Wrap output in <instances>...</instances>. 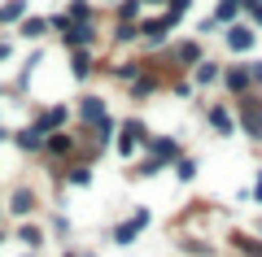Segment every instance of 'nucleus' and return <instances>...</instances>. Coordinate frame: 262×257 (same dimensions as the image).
<instances>
[{
	"mask_svg": "<svg viewBox=\"0 0 262 257\" xmlns=\"http://www.w3.org/2000/svg\"><path fill=\"white\" fill-rule=\"evenodd\" d=\"M241 127H245L249 139H262V101L249 96V92L241 96Z\"/></svg>",
	"mask_w": 262,
	"mask_h": 257,
	"instance_id": "f257e3e1",
	"label": "nucleus"
},
{
	"mask_svg": "<svg viewBox=\"0 0 262 257\" xmlns=\"http://www.w3.org/2000/svg\"><path fill=\"white\" fill-rule=\"evenodd\" d=\"M144 227H149V209H140V214H131L127 222H118V227H114V244H131V240L140 236Z\"/></svg>",
	"mask_w": 262,
	"mask_h": 257,
	"instance_id": "f03ea898",
	"label": "nucleus"
},
{
	"mask_svg": "<svg viewBox=\"0 0 262 257\" xmlns=\"http://www.w3.org/2000/svg\"><path fill=\"white\" fill-rule=\"evenodd\" d=\"M223 87H227L232 96H245V92L253 87V74H249V65H227V70H223Z\"/></svg>",
	"mask_w": 262,
	"mask_h": 257,
	"instance_id": "7ed1b4c3",
	"label": "nucleus"
},
{
	"mask_svg": "<svg viewBox=\"0 0 262 257\" xmlns=\"http://www.w3.org/2000/svg\"><path fill=\"white\" fill-rule=\"evenodd\" d=\"M223 39H227V48H232V53H249V48L258 44V31H253V27H241V22H232Z\"/></svg>",
	"mask_w": 262,
	"mask_h": 257,
	"instance_id": "20e7f679",
	"label": "nucleus"
},
{
	"mask_svg": "<svg viewBox=\"0 0 262 257\" xmlns=\"http://www.w3.org/2000/svg\"><path fill=\"white\" fill-rule=\"evenodd\" d=\"M175 22H179V18H175V13L166 9L162 18H149V22H140V35L149 39V44H162V39H166V31L175 27Z\"/></svg>",
	"mask_w": 262,
	"mask_h": 257,
	"instance_id": "39448f33",
	"label": "nucleus"
},
{
	"mask_svg": "<svg viewBox=\"0 0 262 257\" xmlns=\"http://www.w3.org/2000/svg\"><path fill=\"white\" fill-rule=\"evenodd\" d=\"M79 122H83V127H101L105 122V105H101V96H83V101H79Z\"/></svg>",
	"mask_w": 262,
	"mask_h": 257,
	"instance_id": "423d86ee",
	"label": "nucleus"
},
{
	"mask_svg": "<svg viewBox=\"0 0 262 257\" xmlns=\"http://www.w3.org/2000/svg\"><path fill=\"white\" fill-rule=\"evenodd\" d=\"M44 153H53V157H70V153H75V135H66V131H48Z\"/></svg>",
	"mask_w": 262,
	"mask_h": 257,
	"instance_id": "0eeeda50",
	"label": "nucleus"
},
{
	"mask_svg": "<svg viewBox=\"0 0 262 257\" xmlns=\"http://www.w3.org/2000/svg\"><path fill=\"white\" fill-rule=\"evenodd\" d=\"M61 39L70 48H88L92 44V22H70V31H61Z\"/></svg>",
	"mask_w": 262,
	"mask_h": 257,
	"instance_id": "6e6552de",
	"label": "nucleus"
},
{
	"mask_svg": "<svg viewBox=\"0 0 262 257\" xmlns=\"http://www.w3.org/2000/svg\"><path fill=\"white\" fill-rule=\"evenodd\" d=\"M92 53H88V48H70V74H75V79H88V74H92Z\"/></svg>",
	"mask_w": 262,
	"mask_h": 257,
	"instance_id": "1a4fd4ad",
	"label": "nucleus"
},
{
	"mask_svg": "<svg viewBox=\"0 0 262 257\" xmlns=\"http://www.w3.org/2000/svg\"><path fill=\"white\" fill-rule=\"evenodd\" d=\"M210 127H214L219 135H232V131H236V118L223 109V105H210Z\"/></svg>",
	"mask_w": 262,
	"mask_h": 257,
	"instance_id": "9d476101",
	"label": "nucleus"
},
{
	"mask_svg": "<svg viewBox=\"0 0 262 257\" xmlns=\"http://www.w3.org/2000/svg\"><path fill=\"white\" fill-rule=\"evenodd\" d=\"M9 209H13V214H31V209H35V192H31V188H13Z\"/></svg>",
	"mask_w": 262,
	"mask_h": 257,
	"instance_id": "9b49d317",
	"label": "nucleus"
},
{
	"mask_svg": "<svg viewBox=\"0 0 262 257\" xmlns=\"http://www.w3.org/2000/svg\"><path fill=\"white\" fill-rule=\"evenodd\" d=\"M66 118H70V109L53 105V109H44V113H39V122H35V127H39V131H57V127H61Z\"/></svg>",
	"mask_w": 262,
	"mask_h": 257,
	"instance_id": "f8f14e48",
	"label": "nucleus"
},
{
	"mask_svg": "<svg viewBox=\"0 0 262 257\" xmlns=\"http://www.w3.org/2000/svg\"><path fill=\"white\" fill-rule=\"evenodd\" d=\"M18 148H27V153H35V148H44V131L39 127H27V131H18Z\"/></svg>",
	"mask_w": 262,
	"mask_h": 257,
	"instance_id": "ddd939ff",
	"label": "nucleus"
},
{
	"mask_svg": "<svg viewBox=\"0 0 262 257\" xmlns=\"http://www.w3.org/2000/svg\"><path fill=\"white\" fill-rule=\"evenodd\" d=\"M232 244L241 248L245 257H262V240H253V236H245V231H232Z\"/></svg>",
	"mask_w": 262,
	"mask_h": 257,
	"instance_id": "4468645a",
	"label": "nucleus"
},
{
	"mask_svg": "<svg viewBox=\"0 0 262 257\" xmlns=\"http://www.w3.org/2000/svg\"><path fill=\"white\" fill-rule=\"evenodd\" d=\"M153 157H162V161H179V144H175L170 135L153 139Z\"/></svg>",
	"mask_w": 262,
	"mask_h": 257,
	"instance_id": "2eb2a0df",
	"label": "nucleus"
},
{
	"mask_svg": "<svg viewBox=\"0 0 262 257\" xmlns=\"http://www.w3.org/2000/svg\"><path fill=\"white\" fill-rule=\"evenodd\" d=\"M136 35H140V22H118L114 27V44H131Z\"/></svg>",
	"mask_w": 262,
	"mask_h": 257,
	"instance_id": "dca6fc26",
	"label": "nucleus"
},
{
	"mask_svg": "<svg viewBox=\"0 0 262 257\" xmlns=\"http://www.w3.org/2000/svg\"><path fill=\"white\" fill-rule=\"evenodd\" d=\"M241 9H245V0H219L214 18H219V22H232V18H236V13H241Z\"/></svg>",
	"mask_w": 262,
	"mask_h": 257,
	"instance_id": "f3484780",
	"label": "nucleus"
},
{
	"mask_svg": "<svg viewBox=\"0 0 262 257\" xmlns=\"http://www.w3.org/2000/svg\"><path fill=\"white\" fill-rule=\"evenodd\" d=\"M27 13V0H9V5H0V22H18Z\"/></svg>",
	"mask_w": 262,
	"mask_h": 257,
	"instance_id": "a211bd4d",
	"label": "nucleus"
},
{
	"mask_svg": "<svg viewBox=\"0 0 262 257\" xmlns=\"http://www.w3.org/2000/svg\"><path fill=\"white\" fill-rule=\"evenodd\" d=\"M162 166H166V161H162V157H149V161H140V166H136V170H131V175H136V179H153V175H158V170H162Z\"/></svg>",
	"mask_w": 262,
	"mask_h": 257,
	"instance_id": "6ab92c4d",
	"label": "nucleus"
},
{
	"mask_svg": "<svg viewBox=\"0 0 262 257\" xmlns=\"http://www.w3.org/2000/svg\"><path fill=\"white\" fill-rule=\"evenodd\" d=\"M70 183H75V188H88V183H92V166H70Z\"/></svg>",
	"mask_w": 262,
	"mask_h": 257,
	"instance_id": "aec40b11",
	"label": "nucleus"
},
{
	"mask_svg": "<svg viewBox=\"0 0 262 257\" xmlns=\"http://www.w3.org/2000/svg\"><path fill=\"white\" fill-rule=\"evenodd\" d=\"M140 70H144V61H122V65H114V79H140Z\"/></svg>",
	"mask_w": 262,
	"mask_h": 257,
	"instance_id": "412c9836",
	"label": "nucleus"
},
{
	"mask_svg": "<svg viewBox=\"0 0 262 257\" xmlns=\"http://www.w3.org/2000/svg\"><path fill=\"white\" fill-rule=\"evenodd\" d=\"M175 61H184V65H188V61H201V48L188 39V44H179V48H175Z\"/></svg>",
	"mask_w": 262,
	"mask_h": 257,
	"instance_id": "4be33fe9",
	"label": "nucleus"
},
{
	"mask_svg": "<svg viewBox=\"0 0 262 257\" xmlns=\"http://www.w3.org/2000/svg\"><path fill=\"white\" fill-rule=\"evenodd\" d=\"M219 79V61H196V83H214Z\"/></svg>",
	"mask_w": 262,
	"mask_h": 257,
	"instance_id": "5701e85b",
	"label": "nucleus"
},
{
	"mask_svg": "<svg viewBox=\"0 0 262 257\" xmlns=\"http://www.w3.org/2000/svg\"><path fill=\"white\" fill-rule=\"evenodd\" d=\"M44 31H48V22H44V18H27V22H22V35H27V39H39Z\"/></svg>",
	"mask_w": 262,
	"mask_h": 257,
	"instance_id": "b1692460",
	"label": "nucleus"
},
{
	"mask_svg": "<svg viewBox=\"0 0 262 257\" xmlns=\"http://www.w3.org/2000/svg\"><path fill=\"white\" fill-rule=\"evenodd\" d=\"M175 175H179V183H188V179L196 175V161H192V157H179V161H175Z\"/></svg>",
	"mask_w": 262,
	"mask_h": 257,
	"instance_id": "393cba45",
	"label": "nucleus"
},
{
	"mask_svg": "<svg viewBox=\"0 0 262 257\" xmlns=\"http://www.w3.org/2000/svg\"><path fill=\"white\" fill-rule=\"evenodd\" d=\"M149 92H158V74H140L136 79V96H149Z\"/></svg>",
	"mask_w": 262,
	"mask_h": 257,
	"instance_id": "a878e982",
	"label": "nucleus"
},
{
	"mask_svg": "<svg viewBox=\"0 0 262 257\" xmlns=\"http://www.w3.org/2000/svg\"><path fill=\"white\" fill-rule=\"evenodd\" d=\"M136 13H140V0H122L118 5V22H136Z\"/></svg>",
	"mask_w": 262,
	"mask_h": 257,
	"instance_id": "bb28decb",
	"label": "nucleus"
},
{
	"mask_svg": "<svg viewBox=\"0 0 262 257\" xmlns=\"http://www.w3.org/2000/svg\"><path fill=\"white\" fill-rule=\"evenodd\" d=\"M70 18H75V22H92V9H88V0H70Z\"/></svg>",
	"mask_w": 262,
	"mask_h": 257,
	"instance_id": "cd10ccee",
	"label": "nucleus"
},
{
	"mask_svg": "<svg viewBox=\"0 0 262 257\" xmlns=\"http://www.w3.org/2000/svg\"><path fill=\"white\" fill-rule=\"evenodd\" d=\"M18 240L35 248V244H44V231H39V227H22V231H18Z\"/></svg>",
	"mask_w": 262,
	"mask_h": 257,
	"instance_id": "c85d7f7f",
	"label": "nucleus"
},
{
	"mask_svg": "<svg viewBox=\"0 0 262 257\" xmlns=\"http://www.w3.org/2000/svg\"><path fill=\"white\" fill-rule=\"evenodd\" d=\"M249 74H253V83L262 87V61H253V65H249Z\"/></svg>",
	"mask_w": 262,
	"mask_h": 257,
	"instance_id": "c756f323",
	"label": "nucleus"
},
{
	"mask_svg": "<svg viewBox=\"0 0 262 257\" xmlns=\"http://www.w3.org/2000/svg\"><path fill=\"white\" fill-rule=\"evenodd\" d=\"M253 196H258V201H262V170H258V183H253Z\"/></svg>",
	"mask_w": 262,
	"mask_h": 257,
	"instance_id": "7c9ffc66",
	"label": "nucleus"
},
{
	"mask_svg": "<svg viewBox=\"0 0 262 257\" xmlns=\"http://www.w3.org/2000/svg\"><path fill=\"white\" fill-rule=\"evenodd\" d=\"M253 13V22H258V27H262V5H258V9H249Z\"/></svg>",
	"mask_w": 262,
	"mask_h": 257,
	"instance_id": "2f4dec72",
	"label": "nucleus"
},
{
	"mask_svg": "<svg viewBox=\"0 0 262 257\" xmlns=\"http://www.w3.org/2000/svg\"><path fill=\"white\" fill-rule=\"evenodd\" d=\"M258 5H262V0H245V9H258Z\"/></svg>",
	"mask_w": 262,
	"mask_h": 257,
	"instance_id": "473e14b6",
	"label": "nucleus"
},
{
	"mask_svg": "<svg viewBox=\"0 0 262 257\" xmlns=\"http://www.w3.org/2000/svg\"><path fill=\"white\" fill-rule=\"evenodd\" d=\"M258 231H262V218H258Z\"/></svg>",
	"mask_w": 262,
	"mask_h": 257,
	"instance_id": "72a5a7b5",
	"label": "nucleus"
},
{
	"mask_svg": "<svg viewBox=\"0 0 262 257\" xmlns=\"http://www.w3.org/2000/svg\"><path fill=\"white\" fill-rule=\"evenodd\" d=\"M0 244H5V236H0Z\"/></svg>",
	"mask_w": 262,
	"mask_h": 257,
	"instance_id": "f704fd0d",
	"label": "nucleus"
}]
</instances>
